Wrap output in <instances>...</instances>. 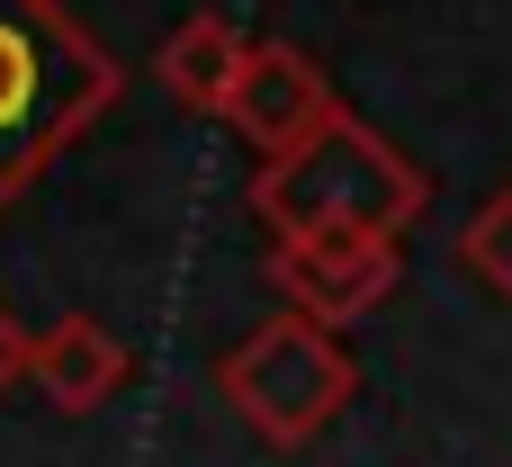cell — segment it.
Instances as JSON below:
<instances>
[{"label":"cell","mask_w":512,"mask_h":467,"mask_svg":"<svg viewBox=\"0 0 512 467\" xmlns=\"http://www.w3.org/2000/svg\"><path fill=\"white\" fill-rule=\"evenodd\" d=\"M117 63L63 0H0V216L108 117Z\"/></svg>","instance_id":"1"},{"label":"cell","mask_w":512,"mask_h":467,"mask_svg":"<svg viewBox=\"0 0 512 467\" xmlns=\"http://www.w3.org/2000/svg\"><path fill=\"white\" fill-rule=\"evenodd\" d=\"M432 207V180L369 126V117H333L315 144H297L288 162L252 171V216L288 243V234H378L396 243L414 216Z\"/></svg>","instance_id":"2"},{"label":"cell","mask_w":512,"mask_h":467,"mask_svg":"<svg viewBox=\"0 0 512 467\" xmlns=\"http://www.w3.org/2000/svg\"><path fill=\"white\" fill-rule=\"evenodd\" d=\"M351 387H360V369H351V351H342V333H324V324H306V315H270V324H252L234 351H225V369H216V396L270 441V450H306L342 405H351Z\"/></svg>","instance_id":"3"},{"label":"cell","mask_w":512,"mask_h":467,"mask_svg":"<svg viewBox=\"0 0 512 467\" xmlns=\"http://www.w3.org/2000/svg\"><path fill=\"white\" fill-rule=\"evenodd\" d=\"M261 270H270V288H279L288 315H306L324 333H351L360 315H378L396 297L405 252L378 243V234H288V243H270Z\"/></svg>","instance_id":"4"},{"label":"cell","mask_w":512,"mask_h":467,"mask_svg":"<svg viewBox=\"0 0 512 467\" xmlns=\"http://www.w3.org/2000/svg\"><path fill=\"white\" fill-rule=\"evenodd\" d=\"M243 135H252V153L261 162H288L297 144H315L333 117H342V99H333V81H324V63L306 54V45H252V63H243V90H234V108H225Z\"/></svg>","instance_id":"5"},{"label":"cell","mask_w":512,"mask_h":467,"mask_svg":"<svg viewBox=\"0 0 512 467\" xmlns=\"http://www.w3.org/2000/svg\"><path fill=\"white\" fill-rule=\"evenodd\" d=\"M27 387H36L54 414H99V405L126 387V342H117L99 315H54V324L36 333Z\"/></svg>","instance_id":"6"},{"label":"cell","mask_w":512,"mask_h":467,"mask_svg":"<svg viewBox=\"0 0 512 467\" xmlns=\"http://www.w3.org/2000/svg\"><path fill=\"white\" fill-rule=\"evenodd\" d=\"M243 63H252V36L234 27V18H216V9H198V18H180L171 36H162V54H153V81L180 99V108H234V90H243Z\"/></svg>","instance_id":"7"},{"label":"cell","mask_w":512,"mask_h":467,"mask_svg":"<svg viewBox=\"0 0 512 467\" xmlns=\"http://www.w3.org/2000/svg\"><path fill=\"white\" fill-rule=\"evenodd\" d=\"M459 261H468V279H486L495 297H512V189H495V198L468 216V234H459Z\"/></svg>","instance_id":"8"},{"label":"cell","mask_w":512,"mask_h":467,"mask_svg":"<svg viewBox=\"0 0 512 467\" xmlns=\"http://www.w3.org/2000/svg\"><path fill=\"white\" fill-rule=\"evenodd\" d=\"M27 369H36V333H18V315L0 306V396L27 387Z\"/></svg>","instance_id":"9"}]
</instances>
